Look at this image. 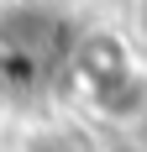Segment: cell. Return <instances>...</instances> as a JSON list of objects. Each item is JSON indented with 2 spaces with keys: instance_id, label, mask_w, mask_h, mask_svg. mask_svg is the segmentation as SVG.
<instances>
[{
  "instance_id": "1",
  "label": "cell",
  "mask_w": 147,
  "mask_h": 152,
  "mask_svg": "<svg viewBox=\"0 0 147 152\" xmlns=\"http://www.w3.org/2000/svg\"><path fill=\"white\" fill-rule=\"evenodd\" d=\"M137 16H142V31H147V0H142V11H137Z\"/></svg>"
}]
</instances>
